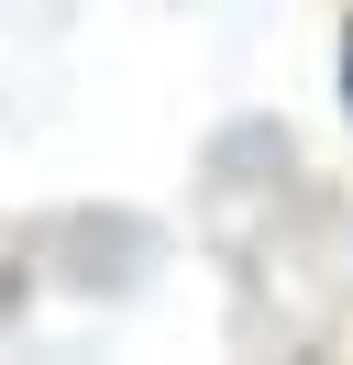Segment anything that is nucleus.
<instances>
[{
    "mask_svg": "<svg viewBox=\"0 0 353 365\" xmlns=\"http://www.w3.org/2000/svg\"><path fill=\"white\" fill-rule=\"evenodd\" d=\"M342 78H353V45H342Z\"/></svg>",
    "mask_w": 353,
    "mask_h": 365,
    "instance_id": "nucleus-1",
    "label": "nucleus"
}]
</instances>
